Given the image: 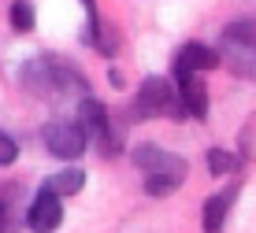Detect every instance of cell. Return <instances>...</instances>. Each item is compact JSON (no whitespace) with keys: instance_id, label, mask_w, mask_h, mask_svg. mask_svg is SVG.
<instances>
[{"instance_id":"1","label":"cell","mask_w":256,"mask_h":233,"mask_svg":"<svg viewBox=\"0 0 256 233\" xmlns=\"http://www.w3.org/2000/svg\"><path fill=\"white\" fill-rule=\"evenodd\" d=\"M19 82L26 93L41 96V100H67V96H90V89H86V78L78 74L74 67L60 63V59L52 56H34L30 63L19 67Z\"/></svg>"},{"instance_id":"4","label":"cell","mask_w":256,"mask_h":233,"mask_svg":"<svg viewBox=\"0 0 256 233\" xmlns=\"http://www.w3.org/2000/svg\"><path fill=\"white\" fill-rule=\"evenodd\" d=\"M219 59L230 63L234 74L256 78V22H230L219 41Z\"/></svg>"},{"instance_id":"12","label":"cell","mask_w":256,"mask_h":233,"mask_svg":"<svg viewBox=\"0 0 256 233\" xmlns=\"http://www.w3.org/2000/svg\"><path fill=\"white\" fill-rule=\"evenodd\" d=\"M34 22H38V15H34V4H26V0H15L12 4V26L19 33H30Z\"/></svg>"},{"instance_id":"9","label":"cell","mask_w":256,"mask_h":233,"mask_svg":"<svg viewBox=\"0 0 256 233\" xmlns=\"http://www.w3.org/2000/svg\"><path fill=\"white\" fill-rule=\"evenodd\" d=\"M174 89H178V100L186 107V119H204L208 115V89L200 82V74H182L174 78Z\"/></svg>"},{"instance_id":"14","label":"cell","mask_w":256,"mask_h":233,"mask_svg":"<svg viewBox=\"0 0 256 233\" xmlns=\"http://www.w3.org/2000/svg\"><path fill=\"white\" fill-rule=\"evenodd\" d=\"M15 156H19V145H15L8 133H0V167H12Z\"/></svg>"},{"instance_id":"5","label":"cell","mask_w":256,"mask_h":233,"mask_svg":"<svg viewBox=\"0 0 256 233\" xmlns=\"http://www.w3.org/2000/svg\"><path fill=\"white\" fill-rule=\"evenodd\" d=\"M78 126L86 130V137L90 141H100V152L104 156H116L119 152V141L116 133H112V119H108V107L100 100H93V96H86V100H78Z\"/></svg>"},{"instance_id":"10","label":"cell","mask_w":256,"mask_h":233,"mask_svg":"<svg viewBox=\"0 0 256 233\" xmlns=\"http://www.w3.org/2000/svg\"><path fill=\"white\" fill-rule=\"evenodd\" d=\"M234 200H238V182L226 185L223 193L208 196V200H204V211H200L204 233H223V222H226V215H230V204H234Z\"/></svg>"},{"instance_id":"15","label":"cell","mask_w":256,"mask_h":233,"mask_svg":"<svg viewBox=\"0 0 256 233\" xmlns=\"http://www.w3.org/2000/svg\"><path fill=\"white\" fill-rule=\"evenodd\" d=\"M8 230H12V226H8V208L0 204V233H8Z\"/></svg>"},{"instance_id":"3","label":"cell","mask_w":256,"mask_h":233,"mask_svg":"<svg viewBox=\"0 0 256 233\" xmlns=\"http://www.w3.org/2000/svg\"><path fill=\"white\" fill-rule=\"evenodd\" d=\"M130 122H141V119H186V107L178 100V89L167 78H145L138 89V96L130 100L126 107Z\"/></svg>"},{"instance_id":"8","label":"cell","mask_w":256,"mask_h":233,"mask_svg":"<svg viewBox=\"0 0 256 233\" xmlns=\"http://www.w3.org/2000/svg\"><path fill=\"white\" fill-rule=\"evenodd\" d=\"M223 59H219V52L216 48H208V44H200V41H186L178 52H174V78H182V74H204V70H216Z\"/></svg>"},{"instance_id":"2","label":"cell","mask_w":256,"mask_h":233,"mask_svg":"<svg viewBox=\"0 0 256 233\" xmlns=\"http://www.w3.org/2000/svg\"><path fill=\"white\" fill-rule=\"evenodd\" d=\"M134 163L145 178V193L148 196H167L174 193L190 174V163L174 152H164L160 145H138L134 148Z\"/></svg>"},{"instance_id":"13","label":"cell","mask_w":256,"mask_h":233,"mask_svg":"<svg viewBox=\"0 0 256 233\" xmlns=\"http://www.w3.org/2000/svg\"><path fill=\"white\" fill-rule=\"evenodd\" d=\"M208 167H212V174H234L238 170V156L226 152V148H212L208 152Z\"/></svg>"},{"instance_id":"7","label":"cell","mask_w":256,"mask_h":233,"mask_svg":"<svg viewBox=\"0 0 256 233\" xmlns=\"http://www.w3.org/2000/svg\"><path fill=\"white\" fill-rule=\"evenodd\" d=\"M41 137H45V148L56 159H78L90 148V137H86V130L78 122H48L41 130Z\"/></svg>"},{"instance_id":"6","label":"cell","mask_w":256,"mask_h":233,"mask_svg":"<svg viewBox=\"0 0 256 233\" xmlns=\"http://www.w3.org/2000/svg\"><path fill=\"white\" fill-rule=\"evenodd\" d=\"M60 200H64V196L45 182L38 193H34L30 208H26V226H30L34 233H56L60 222H64V204Z\"/></svg>"},{"instance_id":"11","label":"cell","mask_w":256,"mask_h":233,"mask_svg":"<svg viewBox=\"0 0 256 233\" xmlns=\"http://www.w3.org/2000/svg\"><path fill=\"white\" fill-rule=\"evenodd\" d=\"M52 189H56L60 196H74V193H82V185H86V174H82V170H74V167H70V170H60V174L56 178H52Z\"/></svg>"}]
</instances>
